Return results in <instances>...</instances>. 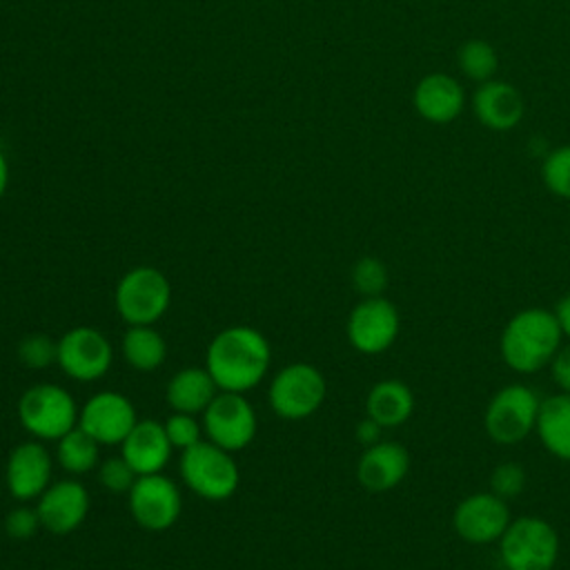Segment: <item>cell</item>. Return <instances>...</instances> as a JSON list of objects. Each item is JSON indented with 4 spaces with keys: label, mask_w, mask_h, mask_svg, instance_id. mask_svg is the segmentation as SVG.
Returning <instances> with one entry per match:
<instances>
[{
    "label": "cell",
    "mask_w": 570,
    "mask_h": 570,
    "mask_svg": "<svg viewBox=\"0 0 570 570\" xmlns=\"http://www.w3.org/2000/svg\"><path fill=\"white\" fill-rule=\"evenodd\" d=\"M218 385L207 367L178 370L167 385V403L174 412L198 414L214 401Z\"/></svg>",
    "instance_id": "603a6c76"
},
{
    "label": "cell",
    "mask_w": 570,
    "mask_h": 570,
    "mask_svg": "<svg viewBox=\"0 0 570 570\" xmlns=\"http://www.w3.org/2000/svg\"><path fill=\"white\" fill-rule=\"evenodd\" d=\"M456 67L465 78L481 85L494 78L499 69V53L488 40L470 38L456 51Z\"/></svg>",
    "instance_id": "484cf974"
},
{
    "label": "cell",
    "mask_w": 570,
    "mask_h": 570,
    "mask_svg": "<svg viewBox=\"0 0 570 570\" xmlns=\"http://www.w3.org/2000/svg\"><path fill=\"white\" fill-rule=\"evenodd\" d=\"M541 178L550 194L570 200V145H561L543 158Z\"/></svg>",
    "instance_id": "4316f807"
},
{
    "label": "cell",
    "mask_w": 570,
    "mask_h": 570,
    "mask_svg": "<svg viewBox=\"0 0 570 570\" xmlns=\"http://www.w3.org/2000/svg\"><path fill=\"white\" fill-rule=\"evenodd\" d=\"M114 301L127 325H154L169 309L171 285L160 269L140 265L120 276Z\"/></svg>",
    "instance_id": "8992f818"
},
{
    "label": "cell",
    "mask_w": 570,
    "mask_h": 570,
    "mask_svg": "<svg viewBox=\"0 0 570 570\" xmlns=\"http://www.w3.org/2000/svg\"><path fill=\"white\" fill-rule=\"evenodd\" d=\"M120 448H122L120 454L125 456V461L134 468V472L138 476L163 472V468L167 465L171 450H174L163 423L151 421V419L138 421L131 428V432L125 436Z\"/></svg>",
    "instance_id": "ffe728a7"
},
{
    "label": "cell",
    "mask_w": 570,
    "mask_h": 570,
    "mask_svg": "<svg viewBox=\"0 0 570 570\" xmlns=\"http://www.w3.org/2000/svg\"><path fill=\"white\" fill-rule=\"evenodd\" d=\"M180 476L194 494L207 501L229 499L240 483V470L232 452L212 441H200L183 450Z\"/></svg>",
    "instance_id": "5b68a950"
},
{
    "label": "cell",
    "mask_w": 570,
    "mask_h": 570,
    "mask_svg": "<svg viewBox=\"0 0 570 570\" xmlns=\"http://www.w3.org/2000/svg\"><path fill=\"white\" fill-rule=\"evenodd\" d=\"M525 488V470L517 461L499 463L490 474V492H494L501 499H514Z\"/></svg>",
    "instance_id": "4dcf8cb0"
},
{
    "label": "cell",
    "mask_w": 570,
    "mask_h": 570,
    "mask_svg": "<svg viewBox=\"0 0 570 570\" xmlns=\"http://www.w3.org/2000/svg\"><path fill=\"white\" fill-rule=\"evenodd\" d=\"M165 432H167V439L171 443V448H178V450H187L196 443H200L203 439V425L196 421L194 414H187V412H174L165 423H163Z\"/></svg>",
    "instance_id": "f546056e"
},
{
    "label": "cell",
    "mask_w": 570,
    "mask_h": 570,
    "mask_svg": "<svg viewBox=\"0 0 570 570\" xmlns=\"http://www.w3.org/2000/svg\"><path fill=\"white\" fill-rule=\"evenodd\" d=\"M325 376L309 363H289L276 372L269 383V407L287 421L312 416L325 401Z\"/></svg>",
    "instance_id": "52a82bcc"
},
{
    "label": "cell",
    "mask_w": 570,
    "mask_h": 570,
    "mask_svg": "<svg viewBox=\"0 0 570 570\" xmlns=\"http://www.w3.org/2000/svg\"><path fill=\"white\" fill-rule=\"evenodd\" d=\"M42 528L36 508H16L4 517V530L11 539H29Z\"/></svg>",
    "instance_id": "d6a6232c"
},
{
    "label": "cell",
    "mask_w": 570,
    "mask_h": 570,
    "mask_svg": "<svg viewBox=\"0 0 570 570\" xmlns=\"http://www.w3.org/2000/svg\"><path fill=\"white\" fill-rule=\"evenodd\" d=\"M98 448L100 443L94 441L80 425H76L58 439L56 456L62 470L69 474H87L98 465Z\"/></svg>",
    "instance_id": "d4e9b609"
},
{
    "label": "cell",
    "mask_w": 570,
    "mask_h": 570,
    "mask_svg": "<svg viewBox=\"0 0 570 570\" xmlns=\"http://www.w3.org/2000/svg\"><path fill=\"white\" fill-rule=\"evenodd\" d=\"M559 537L550 521L541 517H517L499 539L503 570H554Z\"/></svg>",
    "instance_id": "3957f363"
},
{
    "label": "cell",
    "mask_w": 570,
    "mask_h": 570,
    "mask_svg": "<svg viewBox=\"0 0 570 570\" xmlns=\"http://www.w3.org/2000/svg\"><path fill=\"white\" fill-rule=\"evenodd\" d=\"M120 347L125 361L138 372H154L167 358V343L154 325H129Z\"/></svg>",
    "instance_id": "cb8c5ba5"
},
{
    "label": "cell",
    "mask_w": 570,
    "mask_h": 570,
    "mask_svg": "<svg viewBox=\"0 0 570 570\" xmlns=\"http://www.w3.org/2000/svg\"><path fill=\"white\" fill-rule=\"evenodd\" d=\"M508 501L494 492H474L465 497L452 514L456 534L468 543H492L499 541L510 523Z\"/></svg>",
    "instance_id": "5bb4252c"
},
{
    "label": "cell",
    "mask_w": 570,
    "mask_h": 570,
    "mask_svg": "<svg viewBox=\"0 0 570 570\" xmlns=\"http://www.w3.org/2000/svg\"><path fill=\"white\" fill-rule=\"evenodd\" d=\"M472 111L483 127L492 131H512L523 120L525 102L514 85L492 78L476 87Z\"/></svg>",
    "instance_id": "ac0fdd59"
},
{
    "label": "cell",
    "mask_w": 570,
    "mask_h": 570,
    "mask_svg": "<svg viewBox=\"0 0 570 570\" xmlns=\"http://www.w3.org/2000/svg\"><path fill=\"white\" fill-rule=\"evenodd\" d=\"M399 309L383 296H365L347 316V341L361 354L372 356L390 350L399 336Z\"/></svg>",
    "instance_id": "8fae6325"
},
{
    "label": "cell",
    "mask_w": 570,
    "mask_h": 570,
    "mask_svg": "<svg viewBox=\"0 0 570 570\" xmlns=\"http://www.w3.org/2000/svg\"><path fill=\"white\" fill-rule=\"evenodd\" d=\"M207 439L227 452L247 448L258 430L256 412L240 392H220L203 412Z\"/></svg>",
    "instance_id": "9c48e42d"
},
{
    "label": "cell",
    "mask_w": 570,
    "mask_h": 570,
    "mask_svg": "<svg viewBox=\"0 0 570 570\" xmlns=\"http://www.w3.org/2000/svg\"><path fill=\"white\" fill-rule=\"evenodd\" d=\"M7 185H9V165H7L4 154L0 151V198H2L4 191H7Z\"/></svg>",
    "instance_id": "8d00e7d4"
},
{
    "label": "cell",
    "mask_w": 570,
    "mask_h": 570,
    "mask_svg": "<svg viewBox=\"0 0 570 570\" xmlns=\"http://www.w3.org/2000/svg\"><path fill=\"white\" fill-rule=\"evenodd\" d=\"M73 396L56 383H36L18 401L20 425L38 441H58L78 425Z\"/></svg>",
    "instance_id": "277c9868"
},
{
    "label": "cell",
    "mask_w": 570,
    "mask_h": 570,
    "mask_svg": "<svg viewBox=\"0 0 570 570\" xmlns=\"http://www.w3.org/2000/svg\"><path fill=\"white\" fill-rule=\"evenodd\" d=\"M365 412L383 428H399L414 412V394L403 381L383 379L367 392Z\"/></svg>",
    "instance_id": "44dd1931"
},
{
    "label": "cell",
    "mask_w": 570,
    "mask_h": 570,
    "mask_svg": "<svg viewBox=\"0 0 570 570\" xmlns=\"http://www.w3.org/2000/svg\"><path fill=\"white\" fill-rule=\"evenodd\" d=\"M383 430H385V428H383L381 423H376L374 419H370V416L365 414V419H361L358 425H356V439L367 448V445H374V443L381 441V432H383Z\"/></svg>",
    "instance_id": "e575fe53"
},
{
    "label": "cell",
    "mask_w": 570,
    "mask_h": 570,
    "mask_svg": "<svg viewBox=\"0 0 570 570\" xmlns=\"http://www.w3.org/2000/svg\"><path fill=\"white\" fill-rule=\"evenodd\" d=\"M98 476H100V483L105 485V490L109 492H116V494H122V492H129L134 481L138 479V474L134 472V468L125 461V456H109L100 463V470H98Z\"/></svg>",
    "instance_id": "1f68e13d"
},
{
    "label": "cell",
    "mask_w": 570,
    "mask_h": 570,
    "mask_svg": "<svg viewBox=\"0 0 570 570\" xmlns=\"http://www.w3.org/2000/svg\"><path fill=\"white\" fill-rule=\"evenodd\" d=\"M136 423L134 403L111 390L89 396L78 414V425L100 445H120Z\"/></svg>",
    "instance_id": "4fadbf2b"
},
{
    "label": "cell",
    "mask_w": 570,
    "mask_h": 570,
    "mask_svg": "<svg viewBox=\"0 0 570 570\" xmlns=\"http://www.w3.org/2000/svg\"><path fill=\"white\" fill-rule=\"evenodd\" d=\"M550 370H552V379L559 385V390L570 394V343L561 345L557 350V354L550 361Z\"/></svg>",
    "instance_id": "836d02e7"
},
{
    "label": "cell",
    "mask_w": 570,
    "mask_h": 570,
    "mask_svg": "<svg viewBox=\"0 0 570 570\" xmlns=\"http://www.w3.org/2000/svg\"><path fill=\"white\" fill-rule=\"evenodd\" d=\"M269 343L249 325L220 330L205 352V367L220 392H240L256 387L269 367Z\"/></svg>",
    "instance_id": "6da1fadb"
},
{
    "label": "cell",
    "mask_w": 570,
    "mask_h": 570,
    "mask_svg": "<svg viewBox=\"0 0 570 570\" xmlns=\"http://www.w3.org/2000/svg\"><path fill=\"white\" fill-rule=\"evenodd\" d=\"M410 470V454L396 441L367 445L356 463V479L367 492L394 490Z\"/></svg>",
    "instance_id": "d6986e66"
},
{
    "label": "cell",
    "mask_w": 570,
    "mask_h": 570,
    "mask_svg": "<svg viewBox=\"0 0 570 570\" xmlns=\"http://www.w3.org/2000/svg\"><path fill=\"white\" fill-rule=\"evenodd\" d=\"M352 285L358 294L381 296L387 287V267L374 256H363L352 267Z\"/></svg>",
    "instance_id": "f1b7e54d"
},
{
    "label": "cell",
    "mask_w": 570,
    "mask_h": 570,
    "mask_svg": "<svg viewBox=\"0 0 570 570\" xmlns=\"http://www.w3.org/2000/svg\"><path fill=\"white\" fill-rule=\"evenodd\" d=\"M554 316H557V321H559V327H561L563 336L570 338V294H566V296L557 303Z\"/></svg>",
    "instance_id": "d590c367"
},
{
    "label": "cell",
    "mask_w": 570,
    "mask_h": 570,
    "mask_svg": "<svg viewBox=\"0 0 570 570\" xmlns=\"http://www.w3.org/2000/svg\"><path fill=\"white\" fill-rule=\"evenodd\" d=\"M539 405V396L528 385H505L488 403L485 432L494 443H519L534 430Z\"/></svg>",
    "instance_id": "ba28073f"
},
{
    "label": "cell",
    "mask_w": 570,
    "mask_h": 570,
    "mask_svg": "<svg viewBox=\"0 0 570 570\" xmlns=\"http://www.w3.org/2000/svg\"><path fill=\"white\" fill-rule=\"evenodd\" d=\"M412 105L423 120L448 125L461 116L465 107V91L454 76L432 71L416 82L412 91Z\"/></svg>",
    "instance_id": "e0dca14e"
},
{
    "label": "cell",
    "mask_w": 570,
    "mask_h": 570,
    "mask_svg": "<svg viewBox=\"0 0 570 570\" xmlns=\"http://www.w3.org/2000/svg\"><path fill=\"white\" fill-rule=\"evenodd\" d=\"M18 361L29 370H45L58 363V341L40 332L27 334L18 343Z\"/></svg>",
    "instance_id": "83f0119b"
},
{
    "label": "cell",
    "mask_w": 570,
    "mask_h": 570,
    "mask_svg": "<svg viewBox=\"0 0 570 570\" xmlns=\"http://www.w3.org/2000/svg\"><path fill=\"white\" fill-rule=\"evenodd\" d=\"M543 448L561 459L570 461V394L559 392L541 401L537 425H534Z\"/></svg>",
    "instance_id": "7402d4cb"
},
{
    "label": "cell",
    "mask_w": 570,
    "mask_h": 570,
    "mask_svg": "<svg viewBox=\"0 0 570 570\" xmlns=\"http://www.w3.org/2000/svg\"><path fill=\"white\" fill-rule=\"evenodd\" d=\"M127 497L134 521L149 532L169 530L178 521L183 510V497L178 485L160 472L140 474Z\"/></svg>",
    "instance_id": "30bf717a"
},
{
    "label": "cell",
    "mask_w": 570,
    "mask_h": 570,
    "mask_svg": "<svg viewBox=\"0 0 570 570\" xmlns=\"http://www.w3.org/2000/svg\"><path fill=\"white\" fill-rule=\"evenodd\" d=\"M7 488L18 501L38 499L51 481V456L40 441L16 445L7 459Z\"/></svg>",
    "instance_id": "2e32d148"
},
{
    "label": "cell",
    "mask_w": 570,
    "mask_h": 570,
    "mask_svg": "<svg viewBox=\"0 0 570 570\" xmlns=\"http://www.w3.org/2000/svg\"><path fill=\"white\" fill-rule=\"evenodd\" d=\"M563 332L552 309L525 307L503 327L499 350L505 365L519 374H532L550 365L561 347Z\"/></svg>",
    "instance_id": "7a4b0ae2"
},
{
    "label": "cell",
    "mask_w": 570,
    "mask_h": 570,
    "mask_svg": "<svg viewBox=\"0 0 570 570\" xmlns=\"http://www.w3.org/2000/svg\"><path fill=\"white\" fill-rule=\"evenodd\" d=\"M36 510L45 530L53 534H69L82 525L89 512V492L80 481L62 479L49 483V488L38 497Z\"/></svg>",
    "instance_id": "9a60e30c"
},
{
    "label": "cell",
    "mask_w": 570,
    "mask_h": 570,
    "mask_svg": "<svg viewBox=\"0 0 570 570\" xmlns=\"http://www.w3.org/2000/svg\"><path fill=\"white\" fill-rule=\"evenodd\" d=\"M114 361L109 338L89 325L71 327L58 341V367L73 381H98L102 379Z\"/></svg>",
    "instance_id": "7c38bea8"
}]
</instances>
